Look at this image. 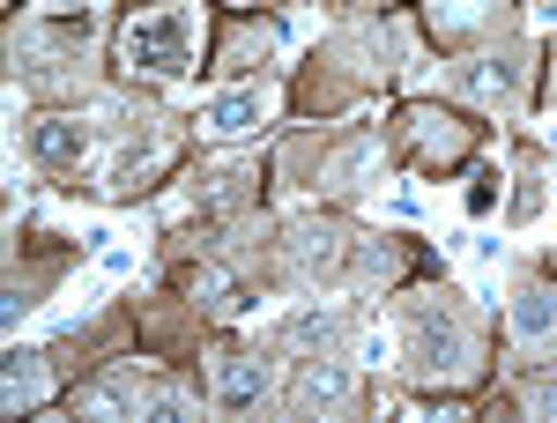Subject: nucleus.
Instances as JSON below:
<instances>
[{
	"label": "nucleus",
	"mask_w": 557,
	"mask_h": 423,
	"mask_svg": "<svg viewBox=\"0 0 557 423\" xmlns=\"http://www.w3.org/2000/svg\"><path fill=\"white\" fill-rule=\"evenodd\" d=\"M201 52V15L194 8H141L120 30V67L134 75H186Z\"/></svg>",
	"instance_id": "1"
},
{
	"label": "nucleus",
	"mask_w": 557,
	"mask_h": 423,
	"mask_svg": "<svg viewBox=\"0 0 557 423\" xmlns=\"http://www.w3.org/2000/svg\"><path fill=\"white\" fill-rule=\"evenodd\" d=\"M268 386H275V372H268L260 357H231V364L215 372L209 401L215 409H253V401H268Z\"/></svg>",
	"instance_id": "2"
},
{
	"label": "nucleus",
	"mask_w": 557,
	"mask_h": 423,
	"mask_svg": "<svg viewBox=\"0 0 557 423\" xmlns=\"http://www.w3.org/2000/svg\"><path fill=\"white\" fill-rule=\"evenodd\" d=\"M260 120H268V89H231V97H215L201 112V134H246Z\"/></svg>",
	"instance_id": "3"
},
{
	"label": "nucleus",
	"mask_w": 557,
	"mask_h": 423,
	"mask_svg": "<svg viewBox=\"0 0 557 423\" xmlns=\"http://www.w3.org/2000/svg\"><path fill=\"white\" fill-rule=\"evenodd\" d=\"M417 364H424V372H461V364H469L461 327H454V320H424V327H417Z\"/></svg>",
	"instance_id": "4"
},
{
	"label": "nucleus",
	"mask_w": 557,
	"mask_h": 423,
	"mask_svg": "<svg viewBox=\"0 0 557 423\" xmlns=\"http://www.w3.org/2000/svg\"><path fill=\"white\" fill-rule=\"evenodd\" d=\"M134 401H141V394H134V372H112V380H97V386L75 394V409H83V416H127Z\"/></svg>",
	"instance_id": "5"
},
{
	"label": "nucleus",
	"mask_w": 557,
	"mask_h": 423,
	"mask_svg": "<svg viewBox=\"0 0 557 423\" xmlns=\"http://www.w3.org/2000/svg\"><path fill=\"white\" fill-rule=\"evenodd\" d=\"M513 335H520V341H550V335H557V297H550V290H520Z\"/></svg>",
	"instance_id": "6"
},
{
	"label": "nucleus",
	"mask_w": 557,
	"mask_h": 423,
	"mask_svg": "<svg viewBox=\"0 0 557 423\" xmlns=\"http://www.w3.org/2000/svg\"><path fill=\"white\" fill-rule=\"evenodd\" d=\"M483 23H491V0H431L438 38H461V30H483Z\"/></svg>",
	"instance_id": "7"
},
{
	"label": "nucleus",
	"mask_w": 557,
	"mask_h": 423,
	"mask_svg": "<svg viewBox=\"0 0 557 423\" xmlns=\"http://www.w3.org/2000/svg\"><path fill=\"white\" fill-rule=\"evenodd\" d=\"M343 394H349L343 364H305V372H298V401H305V409H327V401H343Z\"/></svg>",
	"instance_id": "8"
},
{
	"label": "nucleus",
	"mask_w": 557,
	"mask_h": 423,
	"mask_svg": "<svg viewBox=\"0 0 557 423\" xmlns=\"http://www.w3.org/2000/svg\"><path fill=\"white\" fill-rule=\"evenodd\" d=\"M89 149V134L75 127V120H45L38 127V157H52V164H67V157H83Z\"/></svg>",
	"instance_id": "9"
},
{
	"label": "nucleus",
	"mask_w": 557,
	"mask_h": 423,
	"mask_svg": "<svg viewBox=\"0 0 557 423\" xmlns=\"http://www.w3.org/2000/svg\"><path fill=\"white\" fill-rule=\"evenodd\" d=\"M469 97H483V104H506V97H513V75H506L498 60H475V67H469Z\"/></svg>",
	"instance_id": "10"
},
{
	"label": "nucleus",
	"mask_w": 557,
	"mask_h": 423,
	"mask_svg": "<svg viewBox=\"0 0 557 423\" xmlns=\"http://www.w3.org/2000/svg\"><path fill=\"white\" fill-rule=\"evenodd\" d=\"M30 401H45V372L38 364H15L8 372V409H30Z\"/></svg>",
	"instance_id": "11"
},
{
	"label": "nucleus",
	"mask_w": 557,
	"mask_h": 423,
	"mask_svg": "<svg viewBox=\"0 0 557 423\" xmlns=\"http://www.w3.org/2000/svg\"><path fill=\"white\" fill-rule=\"evenodd\" d=\"M528 409H535V416H557V380H543V386H528Z\"/></svg>",
	"instance_id": "12"
},
{
	"label": "nucleus",
	"mask_w": 557,
	"mask_h": 423,
	"mask_svg": "<svg viewBox=\"0 0 557 423\" xmlns=\"http://www.w3.org/2000/svg\"><path fill=\"white\" fill-rule=\"evenodd\" d=\"M38 8H83V0H38Z\"/></svg>",
	"instance_id": "13"
}]
</instances>
